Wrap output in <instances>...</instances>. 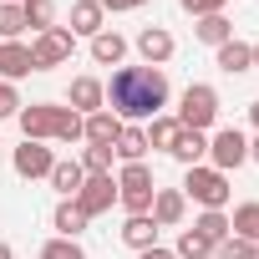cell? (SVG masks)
I'll use <instances>...</instances> for the list:
<instances>
[{"label": "cell", "instance_id": "1", "mask_svg": "<svg viewBox=\"0 0 259 259\" xmlns=\"http://www.w3.org/2000/svg\"><path fill=\"white\" fill-rule=\"evenodd\" d=\"M107 102H112V117L117 122H153L163 107H168V76L158 66H122L107 87Z\"/></svg>", "mask_w": 259, "mask_h": 259}, {"label": "cell", "instance_id": "2", "mask_svg": "<svg viewBox=\"0 0 259 259\" xmlns=\"http://www.w3.org/2000/svg\"><path fill=\"white\" fill-rule=\"evenodd\" d=\"M21 133H26V143H46V138L76 143V138H81V117H76L71 107L36 102V107H21Z\"/></svg>", "mask_w": 259, "mask_h": 259}, {"label": "cell", "instance_id": "3", "mask_svg": "<svg viewBox=\"0 0 259 259\" xmlns=\"http://www.w3.org/2000/svg\"><path fill=\"white\" fill-rule=\"evenodd\" d=\"M153 193H158V183H153L148 163H127V168L117 173V198H122L127 213H148V208H153Z\"/></svg>", "mask_w": 259, "mask_h": 259}, {"label": "cell", "instance_id": "4", "mask_svg": "<svg viewBox=\"0 0 259 259\" xmlns=\"http://www.w3.org/2000/svg\"><path fill=\"white\" fill-rule=\"evenodd\" d=\"M183 198H193V203H203V208H224L229 203V173H219V168H188V178H183Z\"/></svg>", "mask_w": 259, "mask_h": 259}, {"label": "cell", "instance_id": "5", "mask_svg": "<svg viewBox=\"0 0 259 259\" xmlns=\"http://www.w3.org/2000/svg\"><path fill=\"white\" fill-rule=\"evenodd\" d=\"M219 117V92L208 81H193L183 92V107H178V127H193V133H203V127H213Z\"/></svg>", "mask_w": 259, "mask_h": 259}, {"label": "cell", "instance_id": "6", "mask_svg": "<svg viewBox=\"0 0 259 259\" xmlns=\"http://www.w3.org/2000/svg\"><path fill=\"white\" fill-rule=\"evenodd\" d=\"M31 61H36V71H51V66L71 61V31H66V26L41 31V36L31 41Z\"/></svg>", "mask_w": 259, "mask_h": 259}, {"label": "cell", "instance_id": "7", "mask_svg": "<svg viewBox=\"0 0 259 259\" xmlns=\"http://www.w3.org/2000/svg\"><path fill=\"white\" fill-rule=\"evenodd\" d=\"M112 198H117V178H112V173H87V183H81V193H76V208H81L87 219H97V213L112 208Z\"/></svg>", "mask_w": 259, "mask_h": 259}, {"label": "cell", "instance_id": "8", "mask_svg": "<svg viewBox=\"0 0 259 259\" xmlns=\"http://www.w3.org/2000/svg\"><path fill=\"white\" fill-rule=\"evenodd\" d=\"M208 158H213V168H219V173H229V168L249 163V143H244V133H239V127H224V133L208 143Z\"/></svg>", "mask_w": 259, "mask_h": 259}, {"label": "cell", "instance_id": "9", "mask_svg": "<svg viewBox=\"0 0 259 259\" xmlns=\"http://www.w3.org/2000/svg\"><path fill=\"white\" fill-rule=\"evenodd\" d=\"M51 168H56V158H51L46 143H21L16 148V173L21 178H51Z\"/></svg>", "mask_w": 259, "mask_h": 259}, {"label": "cell", "instance_id": "10", "mask_svg": "<svg viewBox=\"0 0 259 259\" xmlns=\"http://www.w3.org/2000/svg\"><path fill=\"white\" fill-rule=\"evenodd\" d=\"M66 102H71V112H76V117H81V112L92 117V112H102L107 87H102L97 76H76V81H71V92H66Z\"/></svg>", "mask_w": 259, "mask_h": 259}, {"label": "cell", "instance_id": "11", "mask_svg": "<svg viewBox=\"0 0 259 259\" xmlns=\"http://www.w3.org/2000/svg\"><path fill=\"white\" fill-rule=\"evenodd\" d=\"M122 244L127 249H158V224H153V213H127V224H122Z\"/></svg>", "mask_w": 259, "mask_h": 259}, {"label": "cell", "instance_id": "12", "mask_svg": "<svg viewBox=\"0 0 259 259\" xmlns=\"http://www.w3.org/2000/svg\"><path fill=\"white\" fill-rule=\"evenodd\" d=\"M31 71H36L31 46H21V41H6V46H0V81H16V76H31Z\"/></svg>", "mask_w": 259, "mask_h": 259}, {"label": "cell", "instance_id": "13", "mask_svg": "<svg viewBox=\"0 0 259 259\" xmlns=\"http://www.w3.org/2000/svg\"><path fill=\"white\" fill-rule=\"evenodd\" d=\"M122 127H127V122H117V117H112V112L102 107V112H92V117H81V138H87V143H107V148H112V143H117V133H122Z\"/></svg>", "mask_w": 259, "mask_h": 259}, {"label": "cell", "instance_id": "14", "mask_svg": "<svg viewBox=\"0 0 259 259\" xmlns=\"http://www.w3.org/2000/svg\"><path fill=\"white\" fill-rule=\"evenodd\" d=\"M138 51H143V61H148V66H163V61L173 56V36H168L163 26H148V31L138 36Z\"/></svg>", "mask_w": 259, "mask_h": 259}, {"label": "cell", "instance_id": "15", "mask_svg": "<svg viewBox=\"0 0 259 259\" xmlns=\"http://www.w3.org/2000/svg\"><path fill=\"white\" fill-rule=\"evenodd\" d=\"M183 203H188V198H183L178 188H158V193H153V224H158V229H173V224L183 219Z\"/></svg>", "mask_w": 259, "mask_h": 259}, {"label": "cell", "instance_id": "16", "mask_svg": "<svg viewBox=\"0 0 259 259\" xmlns=\"http://www.w3.org/2000/svg\"><path fill=\"white\" fill-rule=\"evenodd\" d=\"M173 158H178V163H188V168H198V163L208 158V138H203V133H193V127H178Z\"/></svg>", "mask_w": 259, "mask_h": 259}, {"label": "cell", "instance_id": "17", "mask_svg": "<svg viewBox=\"0 0 259 259\" xmlns=\"http://www.w3.org/2000/svg\"><path fill=\"white\" fill-rule=\"evenodd\" d=\"M81 183H87V168H81V163H71V158H56V168H51V188H61L66 198H76V193H81Z\"/></svg>", "mask_w": 259, "mask_h": 259}, {"label": "cell", "instance_id": "18", "mask_svg": "<svg viewBox=\"0 0 259 259\" xmlns=\"http://www.w3.org/2000/svg\"><path fill=\"white\" fill-rule=\"evenodd\" d=\"M51 224H56V239H76V234L87 229V213L76 208V198H61L56 213H51Z\"/></svg>", "mask_w": 259, "mask_h": 259}, {"label": "cell", "instance_id": "19", "mask_svg": "<svg viewBox=\"0 0 259 259\" xmlns=\"http://www.w3.org/2000/svg\"><path fill=\"white\" fill-rule=\"evenodd\" d=\"M112 153H117L122 163H143V153H148V133H143V127H122L117 143H112Z\"/></svg>", "mask_w": 259, "mask_h": 259}, {"label": "cell", "instance_id": "20", "mask_svg": "<svg viewBox=\"0 0 259 259\" xmlns=\"http://www.w3.org/2000/svg\"><path fill=\"white\" fill-rule=\"evenodd\" d=\"M127 56V41L117 36V31H97L92 36V61H102V66H117Z\"/></svg>", "mask_w": 259, "mask_h": 259}, {"label": "cell", "instance_id": "21", "mask_svg": "<svg viewBox=\"0 0 259 259\" xmlns=\"http://www.w3.org/2000/svg\"><path fill=\"white\" fill-rule=\"evenodd\" d=\"M102 31V6L97 0H76L71 6V36H97Z\"/></svg>", "mask_w": 259, "mask_h": 259}, {"label": "cell", "instance_id": "22", "mask_svg": "<svg viewBox=\"0 0 259 259\" xmlns=\"http://www.w3.org/2000/svg\"><path fill=\"white\" fill-rule=\"evenodd\" d=\"M219 66H224L229 76H239V71L254 66V51H249L244 41H224V46H219Z\"/></svg>", "mask_w": 259, "mask_h": 259}, {"label": "cell", "instance_id": "23", "mask_svg": "<svg viewBox=\"0 0 259 259\" xmlns=\"http://www.w3.org/2000/svg\"><path fill=\"white\" fill-rule=\"evenodd\" d=\"M148 148H163V153H173V143H178V117H153L148 127Z\"/></svg>", "mask_w": 259, "mask_h": 259}, {"label": "cell", "instance_id": "24", "mask_svg": "<svg viewBox=\"0 0 259 259\" xmlns=\"http://www.w3.org/2000/svg\"><path fill=\"white\" fill-rule=\"evenodd\" d=\"M193 234H203L208 244H224V239H229V219H224V208H203L198 224H193Z\"/></svg>", "mask_w": 259, "mask_h": 259}, {"label": "cell", "instance_id": "25", "mask_svg": "<svg viewBox=\"0 0 259 259\" xmlns=\"http://www.w3.org/2000/svg\"><path fill=\"white\" fill-rule=\"evenodd\" d=\"M229 229H234L239 239L259 244V203H239V208H234V219H229Z\"/></svg>", "mask_w": 259, "mask_h": 259}, {"label": "cell", "instance_id": "26", "mask_svg": "<svg viewBox=\"0 0 259 259\" xmlns=\"http://www.w3.org/2000/svg\"><path fill=\"white\" fill-rule=\"evenodd\" d=\"M193 31H198V41H208V46H224V41H234V26H229L224 16H203Z\"/></svg>", "mask_w": 259, "mask_h": 259}, {"label": "cell", "instance_id": "27", "mask_svg": "<svg viewBox=\"0 0 259 259\" xmlns=\"http://www.w3.org/2000/svg\"><path fill=\"white\" fill-rule=\"evenodd\" d=\"M21 11H26V26H31L36 36H41V31H51V16H56V6H51V0H26Z\"/></svg>", "mask_w": 259, "mask_h": 259}, {"label": "cell", "instance_id": "28", "mask_svg": "<svg viewBox=\"0 0 259 259\" xmlns=\"http://www.w3.org/2000/svg\"><path fill=\"white\" fill-rule=\"evenodd\" d=\"M112 158H117V153H112L107 143H87V158H81V168H87V173H112Z\"/></svg>", "mask_w": 259, "mask_h": 259}, {"label": "cell", "instance_id": "29", "mask_svg": "<svg viewBox=\"0 0 259 259\" xmlns=\"http://www.w3.org/2000/svg\"><path fill=\"white\" fill-rule=\"evenodd\" d=\"M173 254H178V259H208V254H213V244H208L203 234H193V229H188V234L178 239V249H173Z\"/></svg>", "mask_w": 259, "mask_h": 259}, {"label": "cell", "instance_id": "30", "mask_svg": "<svg viewBox=\"0 0 259 259\" xmlns=\"http://www.w3.org/2000/svg\"><path fill=\"white\" fill-rule=\"evenodd\" d=\"M21 31H26V11H21V6H0V36L16 41Z\"/></svg>", "mask_w": 259, "mask_h": 259}, {"label": "cell", "instance_id": "31", "mask_svg": "<svg viewBox=\"0 0 259 259\" xmlns=\"http://www.w3.org/2000/svg\"><path fill=\"white\" fill-rule=\"evenodd\" d=\"M213 254L219 259H259V249L249 239H224V244H213Z\"/></svg>", "mask_w": 259, "mask_h": 259}, {"label": "cell", "instance_id": "32", "mask_svg": "<svg viewBox=\"0 0 259 259\" xmlns=\"http://www.w3.org/2000/svg\"><path fill=\"white\" fill-rule=\"evenodd\" d=\"M41 259H87V254H81L76 239H51V244L41 249Z\"/></svg>", "mask_w": 259, "mask_h": 259}, {"label": "cell", "instance_id": "33", "mask_svg": "<svg viewBox=\"0 0 259 259\" xmlns=\"http://www.w3.org/2000/svg\"><path fill=\"white\" fill-rule=\"evenodd\" d=\"M0 117H21V97L11 81H0Z\"/></svg>", "mask_w": 259, "mask_h": 259}, {"label": "cell", "instance_id": "34", "mask_svg": "<svg viewBox=\"0 0 259 259\" xmlns=\"http://www.w3.org/2000/svg\"><path fill=\"white\" fill-rule=\"evenodd\" d=\"M183 11L203 21V16H219V11H224V0H183Z\"/></svg>", "mask_w": 259, "mask_h": 259}, {"label": "cell", "instance_id": "35", "mask_svg": "<svg viewBox=\"0 0 259 259\" xmlns=\"http://www.w3.org/2000/svg\"><path fill=\"white\" fill-rule=\"evenodd\" d=\"M102 11H138V6H148V0H97Z\"/></svg>", "mask_w": 259, "mask_h": 259}, {"label": "cell", "instance_id": "36", "mask_svg": "<svg viewBox=\"0 0 259 259\" xmlns=\"http://www.w3.org/2000/svg\"><path fill=\"white\" fill-rule=\"evenodd\" d=\"M143 259H178L173 249H143Z\"/></svg>", "mask_w": 259, "mask_h": 259}, {"label": "cell", "instance_id": "37", "mask_svg": "<svg viewBox=\"0 0 259 259\" xmlns=\"http://www.w3.org/2000/svg\"><path fill=\"white\" fill-rule=\"evenodd\" d=\"M249 122H254V127H259V102H249Z\"/></svg>", "mask_w": 259, "mask_h": 259}, {"label": "cell", "instance_id": "38", "mask_svg": "<svg viewBox=\"0 0 259 259\" xmlns=\"http://www.w3.org/2000/svg\"><path fill=\"white\" fill-rule=\"evenodd\" d=\"M249 158H254V163H259V143H249Z\"/></svg>", "mask_w": 259, "mask_h": 259}, {"label": "cell", "instance_id": "39", "mask_svg": "<svg viewBox=\"0 0 259 259\" xmlns=\"http://www.w3.org/2000/svg\"><path fill=\"white\" fill-rule=\"evenodd\" d=\"M0 259H11V244H0Z\"/></svg>", "mask_w": 259, "mask_h": 259}, {"label": "cell", "instance_id": "40", "mask_svg": "<svg viewBox=\"0 0 259 259\" xmlns=\"http://www.w3.org/2000/svg\"><path fill=\"white\" fill-rule=\"evenodd\" d=\"M249 51H254V71H259V46H249Z\"/></svg>", "mask_w": 259, "mask_h": 259}, {"label": "cell", "instance_id": "41", "mask_svg": "<svg viewBox=\"0 0 259 259\" xmlns=\"http://www.w3.org/2000/svg\"><path fill=\"white\" fill-rule=\"evenodd\" d=\"M0 6H26V0H0Z\"/></svg>", "mask_w": 259, "mask_h": 259}, {"label": "cell", "instance_id": "42", "mask_svg": "<svg viewBox=\"0 0 259 259\" xmlns=\"http://www.w3.org/2000/svg\"><path fill=\"white\" fill-rule=\"evenodd\" d=\"M254 249H259V244H254Z\"/></svg>", "mask_w": 259, "mask_h": 259}]
</instances>
